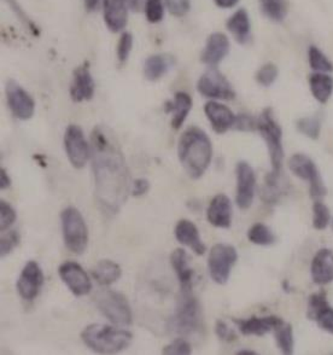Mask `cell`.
Segmentation results:
<instances>
[{
    "instance_id": "18",
    "label": "cell",
    "mask_w": 333,
    "mask_h": 355,
    "mask_svg": "<svg viewBox=\"0 0 333 355\" xmlns=\"http://www.w3.org/2000/svg\"><path fill=\"white\" fill-rule=\"evenodd\" d=\"M230 52V40L227 35L221 32H215L208 37L207 44L201 55V61L209 68L216 67L224 61Z\"/></svg>"
},
{
    "instance_id": "14",
    "label": "cell",
    "mask_w": 333,
    "mask_h": 355,
    "mask_svg": "<svg viewBox=\"0 0 333 355\" xmlns=\"http://www.w3.org/2000/svg\"><path fill=\"white\" fill-rule=\"evenodd\" d=\"M307 317L318 324V327L333 335V307L325 291L310 295L307 306Z\"/></svg>"
},
{
    "instance_id": "16",
    "label": "cell",
    "mask_w": 333,
    "mask_h": 355,
    "mask_svg": "<svg viewBox=\"0 0 333 355\" xmlns=\"http://www.w3.org/2000/svg\"><path fill=\"white\" fill-rule=\"evenodd\" d=\"M44 285V273L35 261L27 262L17 281V290L22 299L32 301L38 296Z\"/></svg>"
},
{
    "instance_id": "10",
    "label": "cell",
    "mask_w": 333,
    "mask_h": 355,
    "mask_svg": "<svg viewBox=\"0 0 333 355\" xmlns=\"http://www.w3.org/2000/svg\"><path fill=\"white\" fill-rule=\"evenodd\" d=\"M199 94L210 99H222L230 101L235 97V92L230 81L226 79L225 75L216 69V67L209 68L199 78L197 83Z\"/></svg>"
},
{
    "instance_id": "13",
    "label": "cell",
    "mask_w": 333,
    "mask_h": 355,
    "mask_svg": "<svg viewBox=\"0 0 333 355\" xmlns=\"http://www.w3.org/2000/svg\"><path fill=\"white\" fill-rule=\"evenodd\" d=\"M237 195L235 202L240 209H249L253 205L256 189V175L253 167L245 161H240L237 164Z\"/></svg>"
},
{
    "instance_id": "7",
    "label": "cell",
    "mask_w": 333,
    "mask_h": 355,
    "mask_svg": "<svg viewBox=\"0 0 333 355\" xmlns=\"http://www.w3.org/2000/svg\"><path fill=\"white\" fill-rule=\"evenodd\" d=\"M97 306L105 318L118 327H129L133 322L131 306L126 296L113 290L97 295Z\"/></svg>"
},
{
    "instance_id": "36",
    "label": "cell",
    "mask_w": 333,
    "mask_h": 355,
    "mask_svg": "<svg viewBox=\"0 0 333 355\" xmlns=\"http://www.w3.org/2000/svg\"><path fill=\"white\" fill-rule=\"evenodd\" d=\"M261 9L266 17L274 22H282L287 15V5L285 0H276L261 4Z\"/></svg>"
},
{
    "instance_id": "48",
    "label": "cell",
    "mask_w": 333,
    "mask_h": 355,
    "mask_svg": "<svg viewBox=\"0 0 333 355\" xmlns=\"http://www.w3.org/2000/svg\"><path fill=\"white\" fill-rule=\"evenodd\" d=\"M6 1H8V3L10 4V6L14 9L15 12L17 14V16H19V19H21V21H24V24H27L28 27H32V28L34 29L33 24H32V22L29 21L28 17H26V15H24V11L19 9V4H17L15 0H6Z\"/></svg>"
},
{
    "instance_id": "25",
    "label": "cell",
    "mask_w": 333,
    "mask_h": 355,
    "mask_svg": "<svg viewBox=\"0 0 333 355\" xmlns=\"http://www.w3.org/2000/svg\"><path fill=\"white\" fill-rule=\"evenodd\" d=\"M170 263L178 276L181 290L191 291L195 281V271L190 266L188 252L181 248L175 249L170 257Z\"/></svg>"
},
{
    "instance_id": "51",
    "label": "cell",
    "mask_w": 333,
    "mask_h": 355,
    "mask_svg": "<svg viewBox=\"0 0 333 355\" xmlns=\"http://www.w3.org/2000/svg\"><path fill=\"white\" fill-rule=\"evenodd\" d=\"M240 0H214L216 6L220 9H232L238 4Z\"/></svg>"
},
{
    "instance_id": "26",
    "label": "cell",
    "mask_w": 333,
    "mask_h": 355,
    "mask_svg": "<svg viewBox=\"0 0 333 355\" xmlns=\"http://www.w3.org/2000/svg\"><path fill=\"white\" fill-rule=\"evenodd\" d=\"M165 112H173L172 127L174 130H180L192 109V98L186 92H177L174 94L173 102L165 103Z\"/></svg>"
},
{
    "instance_id": "39",
    "label": "cell",
    "mask_w": 333,
    "mask_h": 355,
    "mask_svg": "<svg viewBox=\"0 0 333 355\" xmlns=\"http://www.w3.org/2000/svg\"><path fill=\"white\" fill-rule=\"evenodd\" d=\"M165 3L163 0H147L146 1L145 11L146 19L150 24H159L165 16Z\"/></svg>"
},
{
    "instance_id": "21",
    "label": "cell",
    "mask_w": 333,
    "mask_h": 355,
    "mask_svg": "<svg viewBox=\"0 0 333 355\" xmlns=\"http://www.w3.org/2000/svg\"><path fill=\"white\" fill-rule=\"evenodd\" d=\"M204 112L207 115L208 120L211 123V127L217 135H224L230 128L235 126V116L230 107L224 104L210 101L204 105Z\"/></svg>"
},
{
    "instance_id": "35",
    "label": "cell",
    "mask_w": 333,
    "mask_h": 355,
    "mask_svg": "<svg viewBox=\"0 0 333 355\" xmlns=\"http://www.w3.org/2000/svg\"><path fill=\"white\" fill-rule=\"evenodd\" d=\"M296 126L303 136L308 137L309 139H314V141L319 138L321 133V122L318 117H302L300 120H297Z\"/></svg>"
},
{
    "instance_id": "34",
    "label": "cell",
    "mask_w": 333,
    "mask_h": 355,
    "mask_svg": "<svg viewBox=\"0 0 333 355\" xmlns=\"http://www.w3.org/2000/svg\"><path fill=\"white\" fill-rule=\"evenodd\" d=\"M274 336H276L278 347L282 351V354L290 355L294 353L295 340H294V330L290 324L284 322L280 327H278L274 330Z\"/></svg>"
},
{
    "instance_id": "41",
    "label": "cell",
    "mask_w": 333,
    "mask_h": 355,
    "mask_svg": "<svg viewBox=\"0 0 333 355\" xmlns=\"http://www.w3.org/2000/svg\"><path fill=\"white\" fill-rule=\"evenodd\" d=\"M192 353L191 345L183 338H177L163 348L162 354L165 355H188Z\"/></svg>"
},
{
    "instance_id": "40",
    "label": "cell",
    "mask_w": 333,
    "mask_h": 355,
    "mask_svg": "<svg viewBox=\"0 0 333 355\" xmlns=\"http://www.w3.org/2000/svg\"><path fill=\"white\" fill-rule=\"evenodd\" d=\"M16 218L17 214L11 205L1 200L0 201V231L1 232L8 231L14 225Z\"/></svg>"
},
{
    "instance_id": "55",
    "label": "cell",
    "mask_w": 333,
    "mask_h": 355,
    "mask_svg": "<svg viewBox=\"0 0 333 355\" xmlns=\"http://www.w3.org/2000/svg\"><path fill=\"white\" fill-rule=\"evenodd\" d=\"M269 1H276V0H261V4H264V3H269Z\"/></svg>"
},
{
    "instance_id": "49",
    "label": "cell",
    "mask_w": 333,
    "mask_h": 355,
    "mask_svg": "<svg viewBox=\"0 0 333 355\" xmlns=\"http://www.w3.org/2000/svg\"><path fill=\"white\" fill-rule=\"evenodd\" d=\"M146 1L147 0H127V4H128V8L132 11L139 12V11L144 10V8H145Z\"/></svg>"
},
{
    "instance_id": "2",
    "label": "cell",
    "mask_w": 333,
    "mask_h": 355,
    "mask_svg": "<svg viewBox=\"0 0 333 355\" xmlns=\"http://www.w3.org/2000/svg\"><path fill=\"white\" fill-rule=\"evenodd\" d=\"M178 156L186 173L192 179H199L206 173L213 156V146L207 133L190 127L179 139Z\"/></svg>"
},
{
    "instance_id": "3",
    "label": "cell",
    "mask_w": 333,
    "mask_h": 355,
    "mask_svg": "<svg viewBox=\"0 0 333 355\" xmlns=\"http://www.w3.org/2000/svg\"><path fill=\"white\" fill-rule=\"evenodd\" d=\"M84 345L100 354H116L127 349L133 335L123 329H115L105 324H91L81 332Z\"/></svg>"
},
{
    "instance_id": "19",
    "label": "cell",
    "mask_w": 333,
    "mask_h": 355,
    "mask_svg": "<svg viewBox=\"0 0 333 355\" xmlns=\"http://www.w3.org/2000/svg\"><path fill=\"white\" fill-rule=\"evenodd\" d=\"M233 322L245 336H263L268 332L274 331L285 322L276 315H269L262 318L233 319Z\"/></svg>"
},
{
    "instance_id": "20",
    "label": "cell",
    "mask_w": 333,
    "mask_h": 355,
    "mask_svg": "<svg viewBox=\"0 0 333 355\" xmlns=\"http://www.w3.org/2000/svg\"><path fill=\"white\" fill-rule=\"evenodd\" d=\"M128 9L127 0H103L104 22L110 32L118 33L126 28Z\"/></svg>"
},
{
    "instance_id": "56",
    "label": "cell",
    "mask_w": 333,
    "mask_h": 355,
    "mask_svg": "<svg viewBox=\"0 0 333 355\" xmlns=\"http://www.w3.org/2000/svg\"><path fill=\"white\" fill-rule=\"evenodd\" d=\"M332 230H333V220H332Z\"/></svg>"
},
{
    "instance_id": "15",
    "label": "cell",
    "mask_w": 333,
    "mask_h": 355,
    "mask_svg": "<svg viewBox=\"0 0 333 355\" xmlns=\"http://www.w3.org/2000/svg\"><path fill=\"white\" fill-rule=\"evenodd\" d=\"M58 273L62 281L64 282V284L75 296H84L91 293L92 290L91 279L79 263L66 261L60 266Z\"/></svg>"
},
{
    "instance_id": "38",
    "label": "cell",
    "mask_w": 333,
    "mask_h": 355,
    "mask_svg": "<svg viewBox=\"0 0 333 355\" xmlns=\"http://www.w3.org/2000/svg\"><path fill=\"white\" fill-rule=\"evenodd\" d=\"M278 75H279V71H278V67L274 63H266L263 64L258 73H256V81L258 84L261 85L263 87H269L272 86L278 79Z\"/></svg>"
},
{
    "instance_id": "8",
    "label": "cell",
    "mask_w": 333,
    "mask_h": 355,
    "mask_svg": "<svg viewBox=\"0 0 333 355\" xmlns=\"http://www.w3.org/2000/svg\"><path fill=\"white\" fill-rule=\"evenodd\" d=\"M289 168L296 177L309 182L310 197L319 201L327 195V189L314 161L305 154H296L289 159Z\"/></svg>"
},
{
    "instance_id": "22",
    "label": "cell",
    "mask_w": 333,
    "mask_h": 355,
    "mask_svg": "<svg viewBox=\"0 0 333 355\" xmlns=\"http://www.w3.org/2000/svg\"><path fill=\"white\" fill-rule=\"evenodd\" d=\"M232 203L228 197L219 193L211 200L208 207L207 219L219 229H230L232 224Z\"/></svg>"
},
{
    "instance_id": "50",
    "label": "cell",
    "mask_w": 333,
    "mask_h": 355,
    "mask_svg": "<svg viewBox=\"0 0 333 355\" xmlns=\"http://www.w3.org/2000/svg\"><path fill=\"white\" fill-rule=\"evenodd\" d=\"M10 187H11V179H10L9 174L6 172V169H0V189L6 190Z\"/></svg>"
},
{
    "instance_id": "52",
    "label": "cell",
    "mask_w": 333,
    "mask_h": 355,
    "mask_svg": "<svg viewBox=\"0 0 333 355\" xmlns=\"http://www.w3.org/2000/svg\"><path fill=\"white\" fill-rule=\"evenodd\" d=\"M100 1H103V0H84V8L89 12H92V11L98 9Z\"/></svg>"
},
{
    "instance_id": "1",
    "label": "cell",
    "mask_w": 333,
    "mask_h": 355,
    "mask_svg": "<svg viewBox=\"0 0 333 355\" xmlns=\"http://www.w3.org/2000/svg\"><path fill=\"white\" fill-rule=\"evenodd\" d=\"M91 155L97 201L103 211L115 214L127 201L131 187L125 156L100 127L92 132Z\"/></svg>"
},
{
    "instance_id": "30",
    "label": "cell",
    "mask_w": 333,
    "mask_h": 355,
    "mask_svg": "<svg viewBox=\"0 0 333 355\" xmlns=\"http://www.w3.org/2000/svg\"><path fill=\"white\" fill-rule=\"evenodd\" d=\"M123 271L116 262L111 260H102L94 266L92 271L94 281L100 285H110L116 283L121 278Z\"/></svg>"
},
{
    "instance_id": "42",
    "label": "cell",
    "mask_w": 333,
    "mask_h": 355,
    "mask_svg": "<svg viewBox=\"0 0 333 355\" xmlns=\"http://www.w3.org/2000/svg\"><path fill=\"white\" fill-rule=\"evenodd\" d=\"M19 243V234L17 231H9L0 239V255L5 257L9 255Z\"/></svg>"
},
{
    "instance_id": "44",
    "label": "cell",
    "mask_w": 333,
    "mask_h": 355,
    "mask_svg": "<svg viewBox=\"0 0 333 355\" xmlns=\"http://www.w3.org/2000/svg\"><path fill=\"white\" fill-rule=\"evenodd\" d=\"M133 49V35L128 32H125L120 37L118 44V58L120 63H125L131 55Z\"/></svg>"
},
{
    "instance_id": "11",
    "label": "cell",
    "mask_w": 333,
    "mask_h": 355,
    "mask_svg": "<svg viewBox=\"0 0 333 355\" xmlns=\"http://www.w3.org/2000/svg\"><path fill=\"white\" fill-rule=\"evenodd\" d=\"M66 156L74 168H84L91 155V148L84 138V131L78 125H71L64 135Z\"/></svg>"
},
{
    "instance_id": "4",
    "label": "cell",
    "mask_w": 333,
    "mask_h": 355,
    "mask_svg": "<svg viewBox=\"0 0 333 355\" xmlns=\"http://www.w3.org/2000/svg\"><path fill=\"white\" fill-rule=\"evenodd\" d=\"M258 131L267 144L273 173H282L284 148H282V130L271 107L264 109L258 119Z\"/></svg>"
},
{
    "instance_id": "32",
    "label": "cell",
    "mask_w": 333,
    "mask_h": 355,
    "mask_svg": "<svg viewBox=\"0 0 333 355\" xmlns=\"http://www.w3.org/2000/svg\"><path fill=\"white\" fill-rule=\"evenodd\" d=\"M308 63L310 69L314 73H332L333 63L330 61L329 57L315 45H310L308 49Z\"/></svg>"
},
{
    "instance_id": "33",
    "label": "cell",
    "mask_w": 333,
    "mask_h": 355,
    "mask_svg": "<svg viewBox=\"0 0 333 355\" xmlns=\"http://www.w3.org/2000/svg\"><path fill=\"white\" fill-rule=\"evenodd\" d=\"M248 239L250 242L256 245H261V247H268L276 243V236L272 232V230L269 229L268 226L261 223L253 225L248 231Z\"/></svg>"
},
{
    "instance_id": "45",
    "label": "cell",
    "mask_w": 333,
    "mask_h": 355,
    "mask_svg": "<svg viewBox=\"0 0 333 355\" xmlns=\"http://www.w3.org/2000/svg\"><path fill=\"white\" fill-rule=\"evenodd\" d=\"M235 130L238 131L253 132L258 130V120L250 115L242 114L238 115L235 122Z\"/></svg>"
},
{
    "instance_id": "29",
    "label": "cell",
    "mask_w": 333,
    "mask_h": 355,
    "mask_svg": "<svg viewBox=\"0 0 333 355\" xmlns=\"http://www.w3.org/2000/svg\"><path fill=\"white\" fill-rule=\"evenodd\" d=\"M310 92L320 104H326L333 94V78L327 73H313L309 76Z\"/></svg>"
},
{
    "instance_id": "43",
    "label": "cell",
    "mask_w": 333,
    "mask_h": 355,
    "mask_svg": "<svg viewBox=\"0 0 333 355\" xmlns=\"http://www.w3.org/2000/svg\"><path fill=\"white\" fill-rule=\"evenodd\" d=\"M163 3L175 17H183L191 9V0H163Z\"/></svg>"
},
{
    "instance_id": "17",
    "label": "cell",
    "mask_w": 333,
    "mask_h": 355,
    "mask_svg": "<svg viewBox=\"0 0 333 355\" xmlns=\"http://www.w3.org/2000/svg\"><path fill=\"white\" fill-rule=\"evenodd\" d=\"M94 94V81L89 71V63L78 67L73 73L71 85V97L75 103L92 99Z\"/></svg>"
},
{
    "instance_id": "6",
    "label": "cell",
    "mask_w": 333,
    "mask_h": 355,
    "mask_svg": "<svg viewBox=\"0 0 333 355\" xmlns=\"http://www.w3.org/2000/svg\"><path fill=\"white\" fill-rule=\"evenodd\" d=\"M61 223L66 248L80 255L89 244V229L84 216L74 207H68L61 213Z\"/></svg>"
},
{
    "instance_id": "37",
    "label": "cell",
    "mask_w": 333,
    "mask_h": 355,
    "mask_svg": "<svg viewBox=\"0 0 333 355\" xmlns=\"http://www.w3.org/2000/svg\"><path fill=\"white\" fill-rule=\"evenodd\" d=\"M331 223V213L323 202L315 201L313 205V226L315 230H325Z\"/></svg>"
},
{
    "instance_id": "24",
    "label": "cell",
    "mask_w": 333,
    "mask_h": 355,
    "mask_svg": "<svg viewBox=\"0 0 333 355\" xmlns=\"http://www.w3.org/2000/svg\"><path fill=\"white\" fill-rule=\"evenodd\" d=\"M174 234L179 243L192 249V252H196L197 255H203L207 252V247L201 239L197 226L193 224L192 221L188 219L180 220L175 226Z\"/></svg>"
},
{
    "instance_id": "53",
    "label": "cell",
    "mask_w": 333,
    "mask_h": 355,
    "mask_svg": "<svg viewBox=\"0 0 333 355\" xmlns=\"http://www.w3.org/2000/svg\"><path fill=\"white\" fill-rule=\"evenodd\" d=\"M44 159H45V157H44L42 155H35V156H34V159H37L42 167H46V162L44 161Z\"/></svg>"
},
{
    "instance_id": "54",
    "label": "cell",
    "mask_w": 333,
    "mask_h": 355,
    "mask_svg": "<svg viewBox=\"0 0 333 355\" xmlns=\"http://www.w3.org/2000/svg\"><path fill=\"white\" fill-rule=\"evenodd\" d=\"M238 355H255L256 354V352L253 351H240L237 353Z\"/></svg>"
},
{
    "instance_id": "28",
    "label": "cell",
    "mask_w": 333,
    "mask_h": 355,
    "mask_svg": "<svg viewBox=\"0 0 333 355\" xmlns=\"http://www.w3.org/2000/svg\"><path fill=\"white\" fill-rule=\"evenodd\" d=\"M174 58L165 53H157L146 58L144 63V76L149 81H157L168 73L173 67Z\"/></svg>"
},
{
    "instance_id": "23",
    "label": "cell",
    "mask_w": 333,
    "mask_h": 355,
    "mask_svg": "<svg viewBox=\"0 0 333 355\" xmlns=\"http://www.w3.org/2000/svg\"><path fill=\"white\" fill-rule=\"evenodd\" d=\"M312 279L316 285H326L333 282V252L323 248L315 254L310 265Z\"/></svg>"
},
{
    "instance_id": "47",
    "label": "cell",
    "mask_w": 333,
    "mask_h": 355,
    "mask_svg": "<svg viewBox=\"0 0 333 355\" xmlns=\"http://www.w3.org/2000/svg\"><path fill=\"white\" fill-rule=\"evenodd\" d=\"M149 190H150V182L145 178H138L136 180H133V190H132L133 196H144Z\"/></svg>"
},
{
    "instance_id": "12",
    "label": "cell",
    "mask_w": 333,
    "mask_h": 355,
    "mask_svg": "<svg viewBox=\"0 0 333 355\" xmlns=\"http://www.w3.org/2000/svg\"><path fill=\"white\" fill-rule=\"evenodd\" d=\"M6 101L10 110L19 120L27 121L33 117L35 102L32 96L15 80H9L6 83Z\"/></svg>"
},
{
    "instance_id": "31",
    "label": "cell",
    "mask_w": 333,
    "mask_h": 355,
    "mask_svg": "<svg viewBox=\"0 0 333 355\" xmlns=\"http://www.w3.org/2000/svg\"><path fill=\"white\" fill-rule=\"evenodd\" d=\"M282 195V173L276 174L271 172L267 174L264 184H263L262 192H261L263 202H266L267 205H274L279 201Z\"/></svg>"
},
{
    "instance_id": "27",
    "label": "cell",
    "mask_w": 333,
    "mask_h": 355,
    "mask_svg": "<svg viewBox=\"0 0 333 355\" xmlns=\"http://www.w3.org/2000/svg\"><path fill=\"white\" fill-rule=\"evenodd\" d=\"M227 29L233 35L237 42L242 45L248 44L251 37V24L248 11L245 9H240L227 19Z\"/></svg>"
},
{
    "instance_id": "5",
    "label": "cell",
    "mask_w": 333,
    "mask_h": 355,
    "mask_svg": "<svg viewBox=\"0 0 333 355\" xmlns=\"http://www.w3.org/2000/svg\"><path fill=\"white\" fill-rule=\"evenodd\" d=\"M201 322H202L201 309H199L197 299L192 295V290L191 291L181 290L175 313L170 320L172 330L179 335L188 336L199 330Z\"/></svg>"
},
{
    "instance_id": "9",
    "label": "cell",
    "mask_w": 333,
    "mask_h": 355,
    "mask_svg": "<svg viewBox=\"0 0 333 355\" xmlns=\"http://www.w3.org/2000/svg\"><path fill=\"white\" fill-rule=\"evenodd\" d=\"M238 260V252L233 245L230 244H215L210 249L208 259V268L211 279L216 284H226L230 278L232 267Z\"/></svg>"
},
{
    "instance_id": "46",
    "label": "cell",
    "mask_w": 333,
    "mask_h": 355,
    "mask_svg": "<svg viewBox=\"0 0 333 355\" xmlns=\"http://www.w3.org/2000/svg\"><path fill=\"white\" fill-rule=\"evenodd\" d=\"M215 332L217 337L220 338L221 341H235V331H232L230 327H227V324L222 320H217L215 325Z\"/></svg>"
}]
</instances>
